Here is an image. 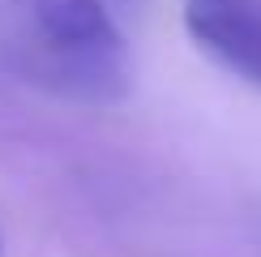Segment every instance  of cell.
I'll use <instances>...</instances> for the list:
<instances>
[{
	"instance_id": "1",
	"label": "cell",
	"mask_w": 261,
	"mask_h": 257,
	"mask_svg": "<svg viewBox=\"0 0 261 257\" xmlns=\"http://www.w3.org/2000/svg\"><path fill=\"white\" fill-rule=\"evenodd\" d=\"M0 69L86 107L133 90V52L103 0H0Z\"/></svg>"
},
{
	"instance_id": "2",
	"label": "cell",
	"mask_w": 261,
	"mask_h": 257,
	"mask_svg": "<svg viewBox=\"0 0 261 257\" xmlns=\"http://www.w3.org/2000/svg\"><path fill=\"white\" fill-rule=\"evenodd\" d=\"M184 21L219 64L261 86V0H189Z\"/></svg>"
}]
</instances>
